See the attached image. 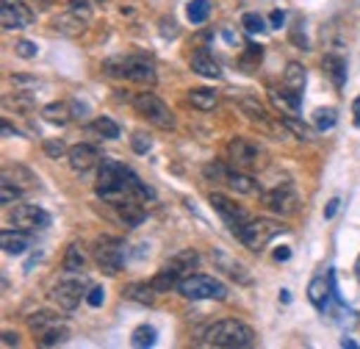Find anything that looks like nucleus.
Segmentation results:
<instances>
[{
	"label": "nucleus",
	"mask_w": 360,
	"mask_h": 349,
	"mask_svg": "<svg viewBox=\"0 0 360 349\" xmlns=\"http://www.w3.org/2000/svg\"><path fill=\"white\" fill-rule=\"evenodd\" d=\"M97 197H103L111 205H120V203H128V200H141L144 203V200L153 197V191L125 164H120L114 158H103L100 172H97Z\"/></svg>",
	"instance_id": "f257e3e1"
},
{
	"label": "nucleus",
	"mask_w": 360,
	"mask_h": 349,
	"mask_svg": "<svg viewBox=\"0 0 360 349\" xmlns=\"http://www.w3.org/2000/svg\"><path fill=\"white\" fill-rule=\"evenodd\" d=\"M103 72L111 75V78L134 81V84H141V87H155V81H158L153 61H147L141 56H114V58H105L103 61Z\"/></svg>",
	"instance_id": "f03ea898"
},
{
	"label": "nucleus",
	"mask_w": 360,
	"mask_h": 349,
	"mask_svg": "<svg viewBox=\"0 0 360 349\" xmlns=\"http://www.w3.org/2000/svg\"><path fill=\"white\" fill-rule=\"evenodd\" d=\"M205 344L222 349H247L255 344V330L244 322L222 319V322H217L205 330Z\"/></svg>",
	"instance_id": "7ed1b4c3"
},
{
	"label": "nucleus",
	"mask_w": 360,
	"mask_h": 349,
	"mask_svg": "<svg viewBox=\"0 0 360 349\" xmlns=\"http://www.w3.org/2000/svg\"><path fill=\"white\" fill-rule=\"evenodd\" d=\"M280 233H285V224H283V222L269 219V217H258V219H250V222L238 230L236 239H238L247 250H252V253H264V247L269 244L274 236H280Z\"/></svg>",
	"instance_id": "20e7f679"
},
{
	"label": "nucleus",
	"mask_w": 360,
	"mask_h": 349,
	"mask_svg": "<svg viewBox=\"0 0 360 349\" xmlns=\"http://www.w3.org/2000/svg\"><path fill=\"white\" fill-rule=\"evenodd\" d=\"M200 263V255L194 253V250H183L178 253L172 261L167 263L150 283H153V288L155 291H169V288H178L180 280L186 277V274H191V269Z\"/></svg>",
	"instance_id": "39448f33"
},
{
	"label": "nucleus",
	"mask_w": 360,
	"mask_h": 349,
	"mask_svg": "<svg viewBox=\"0 0 360 349\" xmlns=\"http://www.w3.org/2000/svg\"><path fill=\"white\" fill-rule=\"evenodd\" d=\"M178 291L186 300H219V303L227 300V286L208 274H186L180 280Z\"/></svg>",
	"instance_id": "423d86ee"
},
{
	"label": "nucleus",
	"mask_w": 360,
	"mask_h": 349,
	"mask_svg": "<svg viewBox=\"0 0 360 349\" xmlns=\"http://www.w3.org/2000/svg\"><path fill=\"white\" fill-rule=\"evenodd\" d=\"M134 108L147 120V122H153L155 128H161V131H175V114L169 111V106H167L158 94H150V91L136 94Z\"/></svg>",
	"instance_id": "0eeeda50"
},
{
	"label": "nucleus",
	"mask_w": 360,
	"mask_h": 349,
	"mask_svg": "<svg viewBox=\"0 0 360 349\" xmlns=\"http://www.w3.org/2000/svg\"><path fill=\"white\" fill-rule=\"evenodd\" d=\"M89 294V283L86 277H78L75 272H67V277H61L53 286V303L64 310H75L81 305V300H86Z\"/></svg>",
	"instance_id": "6e6552de"
},
{
	"label": "nucleus",
	"mask_w": 360,
	"mask_h": 349,
	"mask_svg": "<svg viewBox=\"0 0 360 349\" xmlns=\"http://www.w3.org/2000/svg\"><path fill=\"white\" fill-rule=\"evenodd\" d=\"M125 261V241L117 236H100L94 241V263L103 274H117Z\"/></svg>",
	"instance_id": "1a4fd4ad"
},
{
	"label": "nucleus",
	"mask_w": 360,
	"mask_h": 349,
	"mask_svg": "<svg viewBox=\"0 0 360 349\" xmlns=\"http://www.w3.org/2000/svg\"><path fill=\"white\" fill-rule=\"evenodd\" d=\"M261 200H264V205H266L269 211L280 214V217L294 214V211H297V205H300V197H297L294 186H288V183H280V186H274L271 191H264V194H261Z\"/></svg>",
	"instance_id": "9d476101"
},
{
	"label": "nucleus",
	"mask_w": 360,
	"mask_h": 349,
	"mask_svg": "<svg viewBox=\"0 0 360 349\" xmlns=\"http://www.w3.org/2000/svg\"><path fill=\"white\" fill-rule=\"evenodd\" d=\"M208 200H211L214 211H217V214L222 217V222H225L227 227H230V233H233V236H238V230H241V227L250 222V217L244 214V208H238V205H236L230 197L219 194V191H214Z\"/></svg>",
	"instance_id": "9b49d317"
},
{
	"label": "nucleus",
	"mask_w": 360,
	"mask_h": 349,
	"mask_svg": "<svg viewBox=\"0 0 360 349\" xmlns=\"http://www.w3.org/2000/svg\"><path fill=\"white\" fill-rule=\"evenodd\" d=\"M227 158H230V164L236 167V170H252V167H258V158H261V150L250 141V139H244V136H236L230 144H227Z\"/></svg>",
	"instance_id": "f8f14e48"
},
{
	"label": "nucleus",
	"mask_w": 360,
	"mask_h": 349,
	"mask_svg": "<svg viewBox=\"0 0 360 349\" xmlns=\"http://www.w3.org/2000/svg\"><path fill=\"white\" fill-rule=\"evenodd\" d=\"M0 20L6 31H20L34 23V11L25 6V0H3L0 6Z\"/></svg>",
	"instance_id": "ddd939ff"
},
{
	"label": "nucleus",
	"mask_w": 360,
	"mask_h": 349,
	"mask_svg": "<svg viewBox=\"0 0 360 349\" xmlns=\"http://www.w3.org/2000/svg\"><path fill=\"white\" fill-rule=\"evenodd\" d=\"M8 222L20 230H39V227H47L50 224V214L39 205H17L11 214H8Z\"/></svg>",
	"instance_id": "4468645a"
},
{
	"label": "nucleus",
	"mask_w": 360,
	"mask_h": 349,
	"mask_svg": "<svg viewBox=\"0 0 360 349\" xmlns=\"http://www.w3.org/2000/svg\"><path fill=\"white\" fill-rule=\"evenodd\" d=\"M333 294H335V277H333V272L330 274H316L314 280L308 283V300H311V305L316 310H327Z\"/></svg>",
	"instance_id": "2eb2a0df"
},
{
	"label": "nucleus",
	"mask_w": 360,
	"mask_h": 349,
	"mask_svg": "<svg viewBox=\"0 0 360 349\" xmlns=\"http://www.w3.org/2000/svg\"><path fill=\"white\" fill-rule=\"evenodd\" d=\"M67 156H70V167L81 174L94 170V167H100V161H103V153L94 144H75Z\"/></svg>",
	"instance_id": "dca6fc26"
},
{
	"label": "nucleus",
	"mask_w": 360,
	"mask_h": 349,
	"mask_svg": "<svg viewBox=\"0 0 360 349\" xmlns=\"http://www.w3.org/2000/svg\"><path fill=\"white\" fill-rule=\"evenodd\" d=\"M269 100L285 114V117H300V111H302V94H297V91H291V89H285V87L271 89Z\"/></svg>",
	"instance_id": "f3484780"
},
{
	"label": "nucleus",
	"mask_w": 360,
	"mask_h": 349,
	"mask_svg": "<svg viewBox=\"0 0 360 349\" xmlns=\"http://www.w3.org/2000/svg\"><path fill=\"white\" fill-rule=\"evenodd\" d=\"M321 67H324V75L333 81V87L338 89V91L347 87V58H344V56L327 53L324 61H321Z\"/></svg>",
	"instance_id": "a211bd4d"
},
{
	"label": "nucleus",
	"mask_w": 360,
	"mask_h": 349,
	"mask_svg": "<svg viewBox=\"0 0 360 349\" xmlns=\"http://www.w3.org/2000/svg\"><path fill=\"white\" fill-rule=\"evenodd\" d=\"M0 244H3V253L6 255H22L28 250L31 239H28V230L14 227V230H3L0 233Z\"/></svg>",
	"instance_id": "6ab92c4d"
},
{
	"label": "nucleus",
	"mask_w": 360,
	"mask_h": 349,
	"mask_svg": "<svg viewBox=\"0 0 360 349\" xmlns=\"http://www.w3.org/2000/svg\"><path fill=\"white\" fill-rule=\"evenodd\" d=\"M188 64H191V70H194L197 75H202V78H222L219 64H217L214 56H208L205 50H197V53L188 58Z\"/></svg>",
	"instance_id": "aec40b11"
},
{
	"label": "nucleus",
	"mask_w": 360,
	"mask_h": 349,
	"mask_svg": "<svg viewBox=\"0 0 360 349\" xmlns=\"http://www.w3.org/2000/svg\"><path fill=\"white\" fill-rule=\"evenodd\" d=\"M53 28H56L58 34H64V37H78V34H84L86 20H81L78 14H72V11L67 8L64 14H58V17L53 20Z\"/></svg>",
	"instance_id": "412c9836"
},
{
	"label": "nucleus",
	"mask_w": 360,
	"mask_h": 349,
	"mask_svg": "<svg viewBox=\"0 0 360 349\" xmlns=\"http://www.w3.org/2000/svg\"><path fill=\"white\" fill-rule=\"evenodd\" d=\"M211 258H214V263H217L222 272H227L233 280H238V283H244V286L250 283V274H247V269H244V266H241L238 261H233L227 253H222V250H214V255H211Z\"/></svg>",
	"instance_id": "4be33fe9"
},
{
	"label": "nucleus",
	"mask_w": 360,
	"mask_h": 349,
	"mask_svg": "<svg viewBox=\"0 0 360 349\" xmlns=\"http://www.w3.org/2000/svg\"><path fill=\"white\" fill-rule=\"evenodd\" d=\"M225 183L238 194H261V186L255 183V177H250L244 170H230Z\"/></svg>",
	"instance_id": "5701e85b"
},
{
	"label": "nucleus",
	"mask_w": 360,
	"mask_h": 349,
	"mask_svg": "<svg viewBox=\"0 0 360 349\" xmlns=\"http://www.w3.org/2000/svg\"><path fill=\"white\" fill-rule=\"evenodd\" d=\"M305 81H308L305 67H302L300 61H291V64L285 67V72H283V87L297 91V94H302V91H305Z\"/></svg>",
	"instance_id": "b1692460"
},
{
	"label": "nucleus",
	"mask_w": 360,
	"mask_h": 349,
	"mask_svg": "<svg viewBox=\"0 0 360 349\" xmlns=\"http://www.w3.org/2000/svg\"><path fill=\"white\" fill-rule=\"evenodd\" d=\"M117 208V214L120 219L128 224V227H136V224H141L144 222V208H141V200H128V203H120V205H114Z\"/></svg>",
	"instance_id": "393cba45"
},
{
	"label": "nucleus",
	"mask_w": 360,
	"mask_h": 349,
	"mask_svg": "<svg viewBox=\"0 0 360 349\" xmlns=\"http://www.w3.org/2000/svg\"><path fill=\"white\" fill-rule=\"evenodd\" d=\"M188 103L200 111H214L219 106V94L214 89H191L188 91Z\"/></svg>",
	"instance_id": "a878e982"
},
{
	"label": "nucleus",
	"mask_w": 360,
	"mask_h": 349,
	"mask_svg": "<svg viewBox=\"0 0 360 349\" xmlns=\"http://www.w3.org/2000/svg\"><path fill=\"white\" fill-rule=\"evenodd\" d=\"M42 117H45L50 125H58L64 128L70 120H72V111H70V103H50L42 108Z\"/></svg>",
	"instance_id": "bb28decb"
},
{
	"label": "nucleus",
	"mask_w": 360,
	"mask_h": 349,
	"mask_svg": "<svg viewBox=\"0 0 360 349\" xmlns=\"http://www.w3.org/2000/svg\"><path fill=\"white\" fill-rule=\"evenodd\" d=\"M86 250H84V244H70V250H67V255H64V272H84V266H86Z\"/></svg>",
	"instance_id": "cd10ccee"
},
{
	"label": "nucleus",
	"mask_w": 360,
	"mask_h": 349,
	"mask_svg": "<svg viewBox=\"0 0 360 349\" xmlns=\"http://www.w3.org/2000/svg\"><path fill=\"white\" fill-rule=\"evenodd\" d=\"M153 291H155V288H153V283H131L122 294H125L128 300L139 303V305H153V300H155V297H153Z\"/></svg>",
	"instance_id": "c85d7f7f"
},
{
	"label": "nucleus",
	"mask_w": 360,
	"mask_h": 349,
	"mask_svg": "<svg viewBox=\"0 0 360 349\" xmlns=\"http://www.w3.org/2000/svg\"><path fill=\"white\" fill-rule=\"evenodd\" d=\"M56 324H61V319H58L56 313H50V310H39V313L28 316V327H31V330H34L37 336H42L45 330L56 327Z\"/></svg>",
	"instance_id": "c756f323"
},
{
	"label": "nucleus",
	"mask_w": 360,
	"mask_h": 349,
	"mask_svg": "<svg viewBox=\"0 0 360 349\" xmlns=\"http://www.w3.org/2000/svg\"><path fill=\"white\" fill-rule=\"evenodd\" d=\"M208 14H211V3L208 0H191L186 6V17H188L191 25H202L208 20Z\"/></svg>",
	"instance_id": "7c9ffc66"
},
{
	"label": "nucleus",
	"mask_w": 360,
	"mask_h": 349,
	"mask_svg": "<svg viewBox=\"0 0 360 349\" xmlns=\"http://www.w3.org/2000/svg\"><path fill=\"white\" fill-rule=\"evenodd\" d=\"M155 338H158V330L153 324H139L134 330V336H131V344L136 349H144V347H153Z\"/></svg>",
	"instance_id": "2f4dec72"
},
{
	"label": "nucleus",
	"mask_w": 360,
	"mask_h": 349,
	"mask_svg": "<svg viewBox=\"0 0 360 349\" xmlns=\"http://www.w3.org/2000/svg\"><path fill=\"white\" fill-rule=\"evenodd\" d=\"M280 122H283V128H285V131L294 133L300 141H311V139H314V131H311L300 117H283Z\"/></svg>",
	"instance_id": "473e14b6"
},
{
	"label": "nucleus",
	"mask_w": 360,
	"mask_h": 349,
	"mask_svg": "<svg viewBox=\"0 0 360 349\" xmlns=\"http://www.w3.org/2000/svg\"><path fill=\"white\" fill-rule=\"evenodd\" d=\"M338 122V111L335 108H316L314 111V128L316 131H330Z\"/></svg>",
	"instance_id": "72a5a7b5"
},
{
	"label": "nucleus",
	"mask_w": 360,
	"mask_h": 349,
	"mask_svg": "<svg viewBox=\"0 0 360 349\" xmlns=\"http://www.w3.org/2000/svg\"><path fill=\"white\" fill-rule=\"evenodd\" d=\"M67 338H70V330H67L64 322H61V324L50 327V330H45V333L39 336V344H42V347H56V344H64Z\"/></svg>",
	"instance_id": "f704fd0d"
},
{
	"label": "nucleus",
	"mask_w": 360,
	"mask_h": 349,
	"mask_svg": "<svg viewBox=\"0 0 360 349\" xmlns=\"http://www.w3.org/2000/svg\"><path fill=\"white\" fill-rule=\"evenodd\" d=\"M91 131L97 136H103V139H120V125L114 120H108V117H97L91 122Z\"/></svg>",
	"instance_id": "c9c22d12"
},
{
	"label": "nucleus",
	"mask_w": 360,
	"mask_h": 349,
	"mask_svg": "<svg viewBox=\"0 0 360 349\" xmlns=\"http://www.w3.org/2000/svg\"><path fill=\"white\" fill-rule=\"evenodd\" d=\"M20 194H22V186H14L11 177L3 174V183H0V203H3V205H11L14 200H20Z\"/></svg>",
	"instance_id": "e433bc0d"
},
{
	"label": "nucleus",
	"mask_w": 360,
	"mask_h": 349,
	"mask_svg": "<svg viewBox=\"0 0 360 349\" xmlns=\"http://www.w3.org/2000/svg\"><path fill=\"white\" fill-rule=\"evenodd\" d=\"M241 111L250 117V120H261V122H266V111H264V106L261 103H255L252 97H241Z\"/></svg>",
	"instance_id": "4c0bfd02"
},
{
	"label": "nucleus",
	"mask_w": 360,
	"mask_h": 349,
	"mask_svg": "<svg viewBox=\"0 0 360 349\" xmlns=\"http://www.w3.org/2000/svg\"><path fill=\"white\" fill-rule=\"evenodd\" d=\"M241 25H244V31H247V34H261V31H266L264 17H261V14H255V11H247V14L241 17Z\"/></svg>",
	"instance_id": "58836bf2"
},
{
	"label": "nucleus",
	"mask_w": 360,
	"mask_h": 349,
	"mask_svg": "<svg viewBox=\"0 0 360 349\" xmlns=\"http://www.w3.org/2000/svg\"><path fill=\"white\" fill-rule=\"evenodd\" d=\"M6 106H14L17 111H34V100H31V94H25V91H20V94H14V100H8L6 97Z\"/></svg>",
	"instance_id": "ea45409f"
},
{
	"label": "nucleus",
	"mask_w": 360,
	"mask_h": 349,
	"mask_svg": "<svg viewBox=\"0 0 360 349\" xmlns=\"http://www.w3.org/2000/svg\"><path fill=\"white\" fill-rule=\"evenodd\" d=\"M14 53H17L20 58H37V56H39V47H37V42L20 39V42L14 44Z\"/></svg>",
	"instance_id": "a19ab883"
},
{
	"label": "nucleus",
	"mask_w": 360,
	"mask_h": 349,
	"mask_svg": "<svg viewBox=\"0 0 360 349\" xmlns=\"http://www.w3.org/2000/svg\"><path fill=\"white\" fill-rule=\"evenodd\" d=\"M70 11L89 23L91 20V0H70Z\"/></svg>",
	"instance_id": "79ce46f5"
},
{
	"label": "nucleus",
	"mask_w": 360,
	"mask_h": 349,
	"mask_svg": "<svg viewBox=\"0 0 360 349\" xmlns=\"http://www.w3.org/2000/svg\"><path fill=\"white\" fill-rule=\"evenodd\" d=\"M45 153L50 156V158H61V156H64V153H70V150H67V144H64L61 139H47Z\"/></svg>",
	"instance_id": "37998d69"
},
{
	"label": "nucleus",
	"mask_w": 360,
	"mask_h": 349,
	"mask_svg": "<svg viewBox=\"0 0 360 349\" xmlns=\"http://www.w3.org/2000/svg\"><path fill=\"white\" fill-rule=\"evenodd\" d=\"M131 147H134L139 156H144L150 147H153V141H150V136H144L141 131H136L134 133V139H131Z\"/></svg>",
	"instance_id": "c03bdc74"
},
{
	"label": "nucleus",
	"mask_w": 360,
	"mask_h": 349,
	"mask_svg": "<svg viewBox=\"0 0 360 349\" xmlns=\"http://www.w3.org/2000/svg\"><path fill=\"white\" fill-rule=\"evenodd\" d=\"M202 172H205L208 180H227V172H230V170H225L222 164H208Z\"/></svg>",
	"instance_id": "a18cd8bd"
},
{
	"label": "nucleus",
	"mask_w": 360,
	"mask_h": 349,
	"mask_svg": "<svg viewBox=\"0 0 360 349\" xmlns=\"http://www.w3.org/2000/svg\"><path fill=\"white\" fill-rule=\"evenodd\" d=\"M86 303H89L91 307H100L103 303H105V291H103L100 286H94V288H89V294H86Z\"/></svg>",
	"instance_id": "49530a36"
},
{
	"label": "nucleus",
	"mask_w": 360,
	"mask_h": 349,
	"mask_svg": "<svg viewBox=\"0 0 360 349\" xmlns=\"http://www.w3.org/2000/svg\"><path fill=\"white\" fill-rule=\"evenodd\" d=\"M338 208H341V200L338 197H333L330 203H327V208H324V219H333L338 214Z\"/></svg>",
	"instance_id": "de8ad7c7"
},
{
	"label": "nucleus",
	"mask_w": 360,
	"mask_h": 349,
	"mask_svg": "<svg viewBox=\"0 0 360 349\" xmlns=\"http://www.w3.org/2000/svg\"><path fill=\"white\" fill-rule=\"evenodd\" d=\"M17 344H20V336L11 333V330H6V333H3V347L8 349V347H17Z\"/></svg>",
	"instance_id": "09e8293b"
},
{
	"label": "nucleus",
	"mask_w": 360,
	"mask_h": 349,
	"mask_svg": "<svg viewBox=\"0 0 360 349\" xmlns=\"http://www.w3.org/2000/svg\"><path fill=\"white\" fill-rule=\"evenodd\" d=\"M269 23H271V28H283V23H285V14H283L280 8H274V11H271V17H269Z\"/></svg>",
	"instance_id": "8fccbe9b"
},
{
	"label": "nucleus",
	"mask_w": 360,
	"mask_h": 349,
	"mask_svg": "<svg viewBox=\"0 0 360 349\" xmlns=\"http://www.w3.org/2000/svg\"><path fill=\"white\" fill-rule=\"evenodd\" d=\"M274 258H277V261H288V258H291V247H277V250H274Z\"/></svg>",
	"instance_id": "3c124183"
},
{
	"label": "nucleus",
	"mask_w": 360,
	"mask_h": 349,
	"mask_svg": "<svg viewBox=\"0 0 360 349\" xmlns=\"http://www.w3.org/2000/svg\"><path fill=\"white\" fill-rule=\"evenodd\" d=\"M352 117H355V128H360V97H355L352 103Z\"/></svg>",
	"instance_id": "603ef678"
},
{
	"label": "nucleus",
	"mask_w": 360,
	"mask_h": 349,
	"mask_svg": "<svg viewBox=\"0 0 360 349\" xmlns=\"http://www.w3.org/2000/svg\"><path fill=\"white\" fill-rule=\"evenodd\" d=\"M341 347H347V349H358V344H355V341H347V338H344V341H341Z\"/></svg>",
	"instance_id": "864d4df0"
},
{
	"label": "nucleus",
	"mask_w": 360,
	"mask_h": 349,
	"mask_svg": "<svg viewBox=\"0 0 360 349\" xmlns=\"http://www.w3.org/2000/svg\"><path fill=\"white\" fill-rule=\"evenodd\" d=\"M355 272H358V280H360V255H358V263H355Z\"/></svg>",
	"instance_id": "5fc2aeb1"
},
{
	"label": "nucleus",
	"mask_w": 360,
	"mask_h": 349,
	"mask_svg": "<svg viewBox=\"0 0 360 349\" xmlns=\"http://www.w3.org/2000/svg\"><path fill=\"white\" fill-rule=\"evenodd\" d=\"M97 3H103V0H97Z\"/></svg>",
	"instance_id": "6e6d98bb"
}]
</instances>
